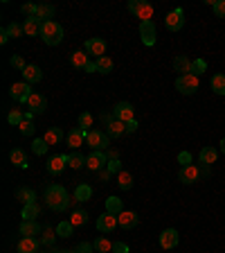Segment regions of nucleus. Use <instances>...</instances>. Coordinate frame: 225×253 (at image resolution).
I'll list each match as a JSON object with an SVG mask.
<instances>
[{
  "label": "nucleus",
  "instance_id": "obj_34",
  "mask_svg": "<svg viewBox=\"0 0 225 253\" xmlns=\"http://www.w3.org/2000/svg\"><path fill=\"white\" fill-rule=\"evenodd\" d=\"M216 156H219V152L214 147H203L198 158H201V163H205V165H212V163H216Z\"/></svg>",
  "mask_w": 225,
  "mask_h": 253
},
{
  "label": "nucleus",
  "instance_id": "obj_56",
  "mask_svg": "<svg viewBox=\"0 0 225 253\" xmlns=\"http://www.w3.org/2000/svg\"><path fill=\"white\" fill-rule=\"evenodd\" d=\"M117 156H120L117 154V149H113V147L106 149V158H108V161H117Z\"/></svg>",
  "mask_w": 225,
  "mask_h": 253
},
{
  "label": "nucleus",
  "instance_id": "obj_59",
  "mask_svg": "<svg viewBox=\"0 0 225 253\" xmlns=\"http://www.w3.org/2000/svg\"><path fill=\"white\" fill-rule=\"evenodd\" d=\"M209 167H212V165H205V163H201V167H198V170H201V176H209V172H212Z\"/></svg>",
  "mask_w": 225,
  "mask_h": 253
},
{
  "label": "nucleus",
  "instance_id": "obj_37",
  "mask_svg": "<svg viewBox=\"0 0 225 253\" xmlns=\"http://www.w3.org/2000/svg\"><path fill=\"white\" fill-rule=\"evenodd\" d=\"M92 247H95V251H99V253H108V251H113V242L110 240H106V237H97V240L92 242Z\"/></svg>",
  "mask_w": 225,
  "mask_h": 253
},
{
  "label": "nucleus",
  "instance_id": "obj_13",
  "mask_svg": "<svg viewBox=\"0 0 225 253\" xmlns=\"http://www.w3.org/2000/svg\"><path fill=\"white\" fill-rule=\"evenodd\" d=\"M27 106L32 109V113H34V116H38V113H45V109H48V97H45L43 93H32L30 99H27Z\"/></svg>",
  "mask_w": 225,
  "mask_h": 253
},
{
  "label": "nucleus",
  "instance_id": "obj_42",
  "mask_svg": "<svg viewBox=\"0 0 225 253\" xmlns=\"http://www.w3.org/2000/svg\"><path fill=\"white\" fill-rule=\"evenodd\" d=\"M70 224L72 226H86L88 224V215H86L84 210H74L72 215H70Z\"/></svg>",
  "mask_w": 225,
  "mask_h": 253
},
{
  "label": "nucleus",
  "instance_id": "obj_16",
  "mask_svg": "<svg viewBox=\"0 0 225 253\" xmlns=\"http://www.w3.org/2000/svg\"><path fill=\"white\" fill-rule=\"evenodd\" d=\"M104 165H108L106 152H92V154L88 156V161H86V167H88V170H95V172L104 170Z\"/></svg>",
  "mask_w": 225,
  "mask_h": 253
},
{
  "label": "nucleus",
  "instance_id": "obj_2",
  "mask_svg": "<svg viewBox=\"0 0 225 253\" xmlns=\"http://www.w3.org/2000/svg\"><path fill=\"white\" fill-rule=\"evenodd\" d=\"M41 39L48 45H59L63 41V27L56 20H48L41 27Z\"/></svg>",
  "mask_w": 225,
  "mask_h": 253
},
{
  "label": "nucleus",
  "instance_id": "obj_20",
  "mask_svg": "<svg viewBox=\"0 0 225 253\" xmlns=\"http://www.w3.org/2000/svg\"><path fill=\"white\" fill-rule=\"evenodd\" d=\"M117 219H120V226L126 231L135 229V226L140 224V217H138V213H133V210H124L122 215H117Z\"/></svg>",
  "mask_w": 225,
  "mask_h": 253
},
{
  "label": "nucleus",
  "instance_id": "obj_35",
  "mask_svg": "<svg viewBox=\"0 0 225 253\" xmlns=\"http://www.w3.org/2000/svg\"><path fill=\"white\" fill-rule=\"evenodd\" d=\"M34 129H36V127H34V113H25V120H23V124H20V134H23V136H32V134H34Z\"/></svg>",
  "mask_w": 225,
  "mask_h": 253
},
{
  "label": "nucleus",
  "instance_id": "obj_36",
  "mask_svg": "<svg viewBox=\"0 0 225 253\" xmlns=\"http://www.w3.org/2000/svg\"><path fill=\"white\" fill-rule=\"evenodd\" d=\"M56 237H59V235H56V231H52V229H50V226H45L38 240H41V244H45V247H54Z\"/></svg>",
  "mask_w": 225,
  "mask_h": 253
},
{
  "label": "nucleus",
  "instance_id": "obj_31",
  "mask_svg": "<svg viewBox=\"0 0 225 253\" xmlns=\"http://www.w3.org/2000/svg\"><path fill=\"white\" fill-rule=\"evenodd\" d=\"M209 86L216 95H225V75L223 73H216L212 75V81H209Z\"/></svg>",
  "mask_w": 225,
  "mask_h": 253
},
{
  "label": "nucleus",
  "instance_id": "obj_22",
  "mask_svg": "<svg viewBox=\"0 0 225 253\" xmlns=\"http://www.w3.org/2000/svg\"><path fill=\"white\" fill-rule=\"evenodd\" d=\"M23 77L27 84H38L43 79V70L38 66H34V63H27V68L23 70Z\"/></svg>",
  "mask_w": 225,
  "mask_h": 253
},
{
  "label": "nucleus",
  "instance_id": "obj_52",
  "mask_svg": "<svg viewBox=\"0 0 225 253\" xmlns=\"http://www.w3.org/2000/svg\"><path fill=\"white\" fill-rule=\"evenodd\" d=\"M74 251H77V253H92V251H95V247H92L90 242H79Z\"/></svg>",
  "mask_w": 225,
  "mask_h": 253
},
{
  "label": "nucleus",
  "instance_id": "obj_48",
  "mask_svg": "<svg viewBox=\"0 0 225 253\" xmlns=\"http://www.w3.org/2000/svg\"><path fill=\"white\" fill-rule=\"evenodd\" d=\"M20 12H23L27 19H34V16H36V12H38V5H34V2H25V5L20 7Z\"/></svg>",
  "mask_w": 225,
  "mask_h": 253
},
{
  "label": "nucleus",
  "instance_id": "obj_41",
  "mask_svg": "<svg viewBox=\"0 0 225 253\" xmlns=\"http://www.w3.org/2000/svg\"><path fill=\"white\" fill-rule=\"evenodd\" d=\"M48 149H50V145L43 140V138H36V140L32 142V152H34L36 156H45L48 154Z\"/></svg>",
  "mask_w": 225,
  "mask_h": 253
},
{
  "label": "nucleus",
  "instance_id": "obj_25",
  "mask_svg": "<svg viewBox=\"0 0 225 253\" xmlns=\"http://www.w3.org/2000/svg\"><path fill=\"white\" fill-rule=\"evenodd\" d=\"M52 16H54V5H50V2H38L36 19L41 20V23H48V20H52Z\"/></svg>",
  "mask_w": 225,
  "mask_h": 253
},
{
  "label": "nucleus",
  "instance_id": "obj_23",
  "mask_svg": "<svg viewBox=\"0 0 225 253\" xmlns=\"http://www.w3.org/2000/svg\"><path fill=\"white\" fill-rule=\"evenodd\" d=\"M41 27H43V23L36 16L34 19H25V23H23L25 37H41Z\"/></svg>",
  "mask_w": 225,
  "mask_h": 253
},
{
  "label": "nucleus",
  "instance_id": "obj_50",
  "mask_svg": "<svg viewBox=\"0 0 225 253\" xmlns=\"http://www.w3.org/2000/svg\"><path fill=\"white\" fill-rule=\"evenodd\" d=\"M212 9H214V14H216L219 19H225V0H216Z\"/></svg>",
  "mask_w": 225,
  "mask_h": 253
},
{
  "label": "nucleus",
  "instance_id": "obj_62",
  "mask_svg": "<svg viewBox=\"0 0 225 253\" xmlns=\"http://www.w3.org/2000/svg\"><path fill=\"white\" fill-rule=\"evenodd\" d=\"M221 154H225V138L221 140Z\"/></svg>",
  "mask_w": 225,
  "mask_h": 253
},
{
  "label": "nucleus",
  "instance_id": "obj_9",
  "mask_svg": "<svg viewBox=\"0 0 225 253\" xmlns=\"http://www.w3.org/2000/svg\"><path fill=\"white\" fill-rule=\"evenodd\" d=\"M9 95H12L16 102H25V104H27V99H30V95H32V84H27V81H16V84H12V88H9Z\"/></svg>",
  "mask_w": 225,
  "mask_h": 253
},
{
  "label": "nucleus",
  "instance_id": "obj_17",
  "mask_svg": "<svg viewBox=\"0 0 225 253\" xmlns=\"http://www.w3.org/2000/svg\"><path fill=\"white\" fill-rule=\"evenodd\" d=\"M66 165H68V156L54 154V156H50V161H48V172L50 174H61L63 170H66Z\"/></svg>",
  "mask_w": 225,
  "mask_h": 253
},
{
  "label": "nucleus",
  "instance_id": "obj_45",
  "mask_svg": "<svg viewBox=\"0 0 225 253\" xmlns=\"http://www.w3.org/2000/svg\"><path fill=\"white\" fill-rule=\"evenodd\" d=\"M23 120H25V113L18 111V109H14V111L7 116V122L12 124V127H20V124H23Z\"/></svg>",
  "mask_w": 225,
  "mask_h": 253
},
{
  "label": "nucleus",
  "instance_id": "obj_53",
  "mask_svg": "<svg viewBox=\"0 0 225 253\" xmlns=\"http://www.w3.org/2000/svg\"><path fill=\"white\" fill-rule=\"evenodd\" d=\"M178 163H180V167L191 165V154H189V152H180V154H178Z\"/></svg>",
  "mask_w": 225,
  "mask_h": 253
},
{
  "label": "nucleus",
  "instance_id": "obj_11",
  "mask_svg": "<svg viewBox=\"0 0 225 253\" xmlns=\"http://www.w3.org/2000/svg\"><path fill=\"white\" fill-rule=\"evenodd\" d=\"M198 179H201V170L196 165H185V167H180V172H178V181L185 185L196 183Z\"/></svg>",
  "mask_w": 225,
  "mask_h": 253
},
{
  "label": "nucleus",
  "instance_id": "obj_61",
  "mask_svg": "<svg viewBox=\"0 0 225 253\" xmlns=\"http://www.w3.org/2000/svg\"><path fill=\"white\" fill-rule=\"evenodd\" d=\"M52 253H77V251H66V249H54Z\"/></svg>",
  "mask_w": 225,
  "mask_h": 253
},
{
  "label": "nucleus",
  "instance_id": "obj_7",
  "mask_svg": "<svg viewBox=\"0 0 225 253\" xmlns=\"http://www.w3.org/2000/svg\"><path fill=\"white\" fill-rule=\"evenodd\" d=\"M113 116H115V120H120V122H131V120H135V109L131 102H117L115 106H113Z\"/></svg>",
  "mask_w": 225,
  "mask_h": 253
},
{
  "label": "nucleus",
  "instance_id": "obj_40",
  "mask_svg": "<svg viewBox=\"0 0 225 253\" xmlns=\"http://www.w3.org/2000/svg\"><path fill=\"white\" fill-rule=\"evenodd\" d=\"M72 233H74V226L72 224H70V219H68V222H61L59 224V226H56V235H59V237H72Z\"/></svg>",
  "mask_w": 225,
  "mask_h": 253
},
{
  "label": "nucleus",
  "instance_id": "obj_30",
  "mask_svg": "<svg viewBox=\"0 0 225 253\" xmlns=\"http://www.w3.org/2000/svg\"><path fill=\"white\" fill-rule=\"evenodd\" d=\"M106 134L110 138H122V134H126V124L120 122V120H113V122L106 127Z\"/></svg>",
  "mask_w": 225,
  "mask_h": 253
},
{
  "label": "nucleus",
  "instance_id": "obj_18",
  "mask_svg": "<svg viewBox=\"0 0 225 253\" xmlns=\"http://www.w3.org/2000/svg\"><path fill=\"white\" fill-rule=\"evenodd\" d=\"M86 134H88V131H84L81 127L70 129V131H68V147H72V149L81 147V145L86 142Z\"/></svg>",
  "mask_w": 225,
  "mask_h": 253
},
{
  "label": "nucleus",
  "instance_id": "obj_32",
  "mask_svg": "<svg viewBox=\"0 0 225 253\" xmlns=\"http://www.w3.org/2000/svg\"><path fill=\"white\" fill-rule=\"evenodd\" d=\"M95 63H97V73H102V75L113 73V68H115V63H113L110 57H99V59H95Z\"/></svg>",
  "mask_w": 225,
  "mask_h": 253
},
{
  "label": "nucleus",
  "instance_id": "obj_55",
  "mask_svg": "<svg viewBox=\"0 0 225 253\" xmlns=\"http://www.w3.org/2000/svg\"><path fill=\"white\" fill-rule=\"evenodd\" d=\"M113 251L115 253H128V244H124V242H113Z\"/></svg>",
  "mask_w": 225,
  "mask_h": 253
},
{
  "label": "nucleus",
  "instance_id": "obj_57",
  "mask_svg": "<svg viewBox=\"0 0 225 253\" xmlns=\"http://www.w3.org/2000/svg\"><path fill=\"white\" fill-rule=\"evenodd\" d=\"M110 176H113V174H110L108 170H99V181H102V183H106V181H110Z\"/></svg>",
  "mask_w": 225,
  "mask_h": 253
},
{
  "label": "nucleus",
  "instance_id": "obj_44",
  "mask_svg": "<svg viewBox=\"0 0 225 253\" xmlns=\"http://www.w3.org/2000/svg\"><path fill=\"white\" fill-rule=\"evenodd\" d=\"M5 30H7V34H9V39H20L25 34V30H23V25L20 23H9Z\"/></svg>",
  "mask_w": 225,
  "mask_h": 253
},
{
  "label": "nucleus",
  "instance_id": "obj_46",
  "mask_svg": "<svg viewBox=\"0 0 225 253\" xmlns=\"http://www.w3.org/2000/svg\"><path fill=\"white\" fill-rule=\"evenodd\" d=\"M92 120H95V117H92V113H88V111L81 113V116H79V127H81L84 131H90Z\"/></svg>",
  "mask_w": 225,
  "mask_h": 253
},
{
  "label": "nucleus",
  "instance_id": "obj_33",
  "mask_svg": "<svg viewBox=\"0 0 225 253\" xmlns=\"http://www.w3.org/2000/svg\"><path fill=\"white\" fill-rule=\"evenodd\" d=\"M92 197V188L88 183H79L74 190V201H88Z\"/></svg>",
  "mask_w": 225,
  "mask_h": 253
},
{
  "label": "nucleus",
  "instance_id": "obj_19",
  "mask_svg": "<svg viewBox=\"0 0 225 253\" xmlns=\"http://www.w3.org/2000/svg\"><path fill=\"white\" fill-rule=\"evenodd\" d=\"M88 63H90V55H86L84 50H77V52H72V55H70V66H72V68L84 70V73H86Z\"/></svg>",
  "mask_w": 225,
  "mask_h": 253
},
{
  "label": "nucleus",
  "instance_id": "obj_21",
  "mask_svg": "<svg viewBox=\"0 0 225 253\" xmlns=\"http://www.w3.org/2000/svg\"><path fill=\"white\" fill-rule=\"evenodd\" d=\"M38 247H41L38 237H20L16 249H18V253H38Z\"/></svg>",
  "mask_w": 225,
  "mask_h": 253
},
{
  "label": "nucleus",
  "instance_id": "obj_54",
  "mask_svg": "<svg viewBox=\"0 0 225 253\" xmlns=\"http://www.w3.org/2000/svg\"><path fill=\"white\" fill-rule=\"evenodd\" d=\"M99 120H102L104 127H108V124L115 120V116H113V113H104V111H102V113H99Z\"/></svg>",
  "mask_w": 225,
  "mask_h": 253
},
{
  "label": "nucleus",
  "instance_id": "obj_27",
  "mask_svg": "<svg viewBox=\"0 0 225 253\" xmlns=\"http://www.w3.org/2000/svg\"><path fill=\"white\" fill-rule=\"evenodd\" d=\"M16 199H18L20 204H36V192L32 190V188H18V192H16Z\"/></svg>",
  "mask_w": 225,
  "mask_h": 253
},
{
  "label": "nucleus",
  "instance_id": "obj_39",
  "mask_svg": "<svg viewBox=\"0 0 225 253\" xmlns=\"http://www.w3.org/2000/svg\"><path fill=\"white\" fill-rule=\"evenodd\" d=\"M117 185H120L122 190H131V188H133V176L122 170V172L117 174Z\"/></svg>",
  "mask_w": 225,
  "mask_h": 253
},
{
  "label": "nucleus",
  "instance_id": "obj_3",
  "mask_svg": "<svg viewBox=\"0 0 225 253\" xmlns=\"http://www.w3.org/2000/svg\"><path fill=\"white\" fill-rule=\"evenodd\" d=\"M86 142H88V147L92 152H106L110 147V136L104 134L102 129H90L86 134Z\"/></svg>",
  "mask_w": 225,
  "mask_h": 253
},
{
  "label": "nucleus",
  "instance_id": "obj_58",
  "mask_svg": "<svg viewBox=\"0 0 225 253\" xmlns=\"http://www.w3.org/2000/svg\"><path fill=\"white\" fill-rule=\"evenodd\" d=\"M135 129H138V120H131V122H126V134H133Z\"/></svg>",
  "mask_w": 225,
  "mask_h": 253
},
{
  "label": "nucleus",
  "instance_id": "obj_12",
  "mask_svg": "<svg viewBox=\"0 0 225 253\" xmlns=\"http://www.w3.org/2000/svg\"><path fill=\"white\" fill-rule=\"evenodd\" d=\"M178 242H180V235H178L176 229H164L162 233H160V247L162 249H176Z\"/></svg>",
  "mask_w": 225,
  "mask_h": 253
},
{
  "label": "nucleus",
  "instance_id": "obj_26",
  "mask_svg": "<svg viewBox=\"0 0 225 253\" xmlns=\"http://www.w3.org/2000/svg\"><path fill=\"white\" fill-rule=\"evenodd\" d=\"M63 136H66V134H63V131L59 129V127H50V129L45 131L43 140H45V142L50 145V147H52V145H59V142L63 140Z\"/></svg>",
  "mask_w": 225,
  "mask_h": 253
},
{
  "label": "nucleus",
  "instance_id": "obj_38",
  "mask_svg": "<svg viewBox=\"0 0 225 253\" xmlns=\"http://www.w3.org/2000/svg\"><path fill=\"white\" fill-rule=\"evenodd\" d=\"M86 161H88V158H86L84 154H70V156H68V167H72V170H81V167L86 165Z\"/></svg>",
  "mask_w": 225,
  "mask_h": 253
},
{
  "label": "nucleus",
  "instance_id": "obj_28",
  "mask_svg": "<svg viewBox=\"0 0 225 253\" xmlns=\"http://www.w3.org/2000/svg\"><path fill=\"white\" fill-rule=\"evenodd\" d=\"M9 161H12L16 167H27V165H30V161H27V154H25L23 149H18V147L9 152Z\"/></svg>",
  "mask_w": 225,
  "mask_h": 253
},
{
  "label": "nucleus",
  "instance_id": "obj_49",
  "mask_svg": "<svg viewBox=\"0 0 225 253\" xmlns=\"http://www.w3.org/2000/svg\"><path fill=\"white\" fill-rule=\"evenodd\" d=\"M9 63H12L14 68H18L20 73H23V70L27 68V63H25V59H23V57H20V55H14L12 59H9Z\"/></svg>",
  "mask_w": 225,
  "mask_h": 253
},
{
  "label": "nucleus",
  "instance_id": "obj_47",
  "mask_svg": "<svg viewBox=\"0 0 225 253\" xmlns=\"http://www.w3.org/2000/svg\"><path fill=\"white\" fill-rule=\"evenodd\" d=\"M205 70H207V61H205V59H196V61L191 63V75H196V77L203 75Z\"/></svg>",
  "mask_w": 225,
  "mask_h": 253
},
{
  "label": "nucleus",
  "instance_id": "obj_8",
  "mask_svg": "<svg viewBox=\"0 0 225 253\" xmlns=\"http://www.w3.org/2000/svg\"><path fill=\"white\" fill-rule=\"evenodd\" d=\"M164 25H167V30L169 32H180L185 25V12L180 9V7H176V9H171L169 14H167V19H164Z\"/></svg>",
  "mask_w": 225,
  "mask_h": 253
},
{
  "label": "nucleus",
  "instance_id": "obj_10",
  "mask_svg": "<svg viewBox=\"0 0 225 253\" xmlns=\"http://www.w3.org/2000/svg\"><path fill=\"white\" fill-rule=\"evenodd\" d=\"M117 226H120V219H117V215H110V213H104V215L97 219L99 233H113Z\"/></svg>",
  "mask_w": 225,
  "mask_h": 253
},
{
  "label": "nucleus",
  "instance_id": "obj_43",
  "mask_svg": "<svg viewBox=\"0 0 225 253\" xmlns=\"http://www.w3.org/2000/svg\"><path fill=\"white\" fill-rule=\"evenodd\" d=\"M38 213H41L38 204H27V206H23V219H36Z\"/></svg>",
  "mask_w": 225,
  "mask_h": 253
},
{
  "label": "nucleus",
  "instance_id": "obj_29",
  "mask_svg": "<svg viewBox=\"0 0 225 253\" xmlns=\"http://www.w3.org/2000/svg\"><path fill=\"white\" fill-rule=\"evenodd\" d=\"M106 213H110V215H122L124 213L122 199L120 197H108L106 199Z\"/></svg>",
  "mask_w": 225,
  "mask_h": 253
},
{
  "label": "nucleus",
  "instance_id": "obj_15",
  "mask_svg": "<svg viewBox=\"0 0 225 253\" xmlns=\"http://www.w3.org/2000/svg\"><path fill=\"white\" fill-rule=\"evenodd\" d=\"M86 50H88V55H92L95 59L106 57V41H104V39H88V41H86Z\"/></svg>",
  "mask_w": 225,
  "mask_h": 253
},
{
  "label": "nucleus",
  "instance_id": "obj_60",
  "mask_svg": "<svg viewBox=\"0 0 225 253\" xmlns=\"http://www.w3.org/2000/svg\"><path fill=\"white\" fill-rule=\"evenodd\" d=\"M7 41H9V34H7V30H2V32H0V43L5 45Z\"/></svg>",
  "mask_w": 225,
  "mask_h": 253
},
{
  "label": "nucleus",
  "instance_id": "obj_5",
  "mask_svg": "<svg viewBox=\"0 0 225 253\" xmlns=\"http://www.w3.org/2000/svg\"><path fill=\"white\" fill-rule=\"evenodd\" d=\"M198 77L196 75H178L176 79V91L183 93V95H194L196 91H198Z\"/></svg>",
  "mask_w": 225,
  "mask_h": 253
},
{
  "label": "nucleus",
  "instance_id": "obj_14",
  "mask_svg": "<svg viewBox=\"0 0 225 253\" xmlns=\"http://www.w3.org/2000/svg\"><path fill=\"white\" fill-rule=\"evenodd\" d=\"M18 233L23 235V237H36V235L43 233V229L38 226L36 219H23L18 226Z\"/></svg>",
  "mask_w": 225,
  "mask_h": 253
},
{
  "label": "nucleus",
  "instance_id": "obj_24",
  "mask_svg": "<svg viewBox=\"0 0 225 253\" xmlns=\"http://www.w3.org/2000/svg\"><path fill=\"white\" fill-rule=\"evenodd\" d=\"M191 63L194 61H189V57L178 55L176 59H173V70L180 75H191Z\"/></svg>",
  "mask_w": 225,
  "mask_h": 253
},
{
  "label": "nucleus",
  "instance_id": "obj_4",
  "mask_svg": "<svg viewBox=\"0 0 225 253\" xmlns=\"http://www.w3.org/2000/svg\"><path fill=\"white\" fill-rule=\"evenodd\" d=\"M128 12L133 14L135 19H140V23L153 19V5L146 0H128Z\"/></svg>",
  "mask_w": 225,
  "mask_h": 253
},
{
  "label": "nucleus",
  "instance_id": "obj_51",
  "mask_svg": "<svg viewBox=\"0 0 225 253\" xmlns=\"http://www.w3.org/2000/svg\"><path fill=\"white\" fill-rule=\"evenodd\" d=\"M106 170H108L110 174H120V172H122V163H120V158H117V161H108Z\"/></svg>",
  "mask_w": 225,
  "mask_h": 253
},
{
  "label": "nucleus",
  "instance_id": "obj_6",
  "mask_svg": "<svg viewBox=\"0 0 225 253\" xmlns=\"http://www.w3.org/2000/svg\"><path fill=\"white\" fill-rule=\"evenodd\" d=\"M140 39L146 48H153L156 41H158V32H156V23L153 20H144L140 23Z\"/></svg>",
  "mask_w": 225,
  "mask_h": 253
},
{
  "label": "nucleus",
  "instance_id": "obj_1",
  "mask_svg": "<svg viewBox=\"0 0 225 253\" xmlns=\"http://www.w3.org/2000/svg\"><path fill=\"white\" fill-rule=\"evenodd\" d=\"M68 204H70V197H68V190L63 185L52 183L45 188V206H48L50 210L61 213V210L68 208Z\"/></svg>",
  "mask_w": 225,
  "mask_h": 253
}]
</instances>
